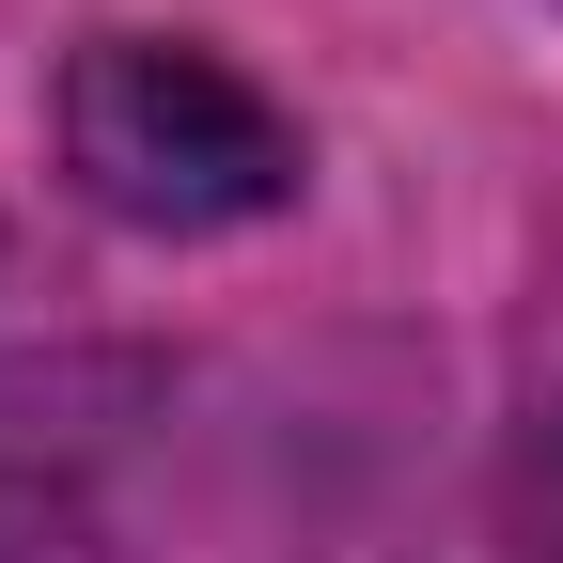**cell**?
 I'll return each instance as SVG.
<instances>
[{
    "label": "cell",
    "instance_id": "7a4b0ae2",
    "mask_svg": "<svg viewBox=\"0 0 563 563\" xmlns=\"http://www.w3.org/2000/svg\"><path fill=\"white\" fill-rule=\"evenodd\" d=\"M32 501H47V391H32V361H16V344H0V563H16Z\"/></svg>",
    "mask_w": 563,
    "mask_h": 563
},
{
    "label": "cell",
    "instance_id": "6da1fadb",
    "mask_svg": "<svg viewBox=\"0 0 563 563\" xmlns=\"http://www.w3.org/2000/svg\"><path fill=\"white\" fill-rule=\"evenodd\" d=\"M47 125H63V173L141 235H235L298 203V125L188 32H95L63 63Z\"/></svg>",
    "mask_w": 563,
    "mask_h": 563
}]
</instances>
